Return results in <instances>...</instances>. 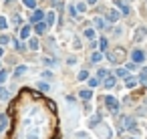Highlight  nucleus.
Segmentation results:
<instances>
[{"instance_id":"12","label":"nucleus","mask_w":147,"mask_h":139,"mask_svg":"<svg viewBox=\"0 0 147 139\" xmlns=\"http://www.w3.org/2000/svg\"><path fill=\"white\" fill-rule=\"evenodd\" d=\"M24 6H28V8H36V0H24Z\"/></svg>"},{"instance_id":"11","label":"nucleus","mask_w":147,"mask_h":139,"mask_svg":"<svg viewBox=\"0 0 147 139\" xmlns=\"http://www.w3.org/2000/svg\"><path fill=\"white\" fill-rule=\"evenodd\" d=\"M52 22H54V12H49L47 14V26H51Z\"/></svg>"},{"instance_id":"4","label":"nucleus","mask_w":147,"mask_h":139,"mask_svg":"<svg viewBox=\"0 0 147 139\" xmlns=\"http://www.w3.org/2000/svg\"><path fill=\"white\" fill-rule=\"evenodd\" d=\"M34 30H36L38 34H43V32L47 30V22H38V24H34Z\"/></svg>"},{"instance_id":"23","label":"nucleus","mask_w":147,"mask_h":139,"mask_svg":"<svg viewBox=\"0 0 147 139\" xmlns=\"http://www.w3.org/2000/svg\"><path fill=\"white\" fill-rule=\"evenodd\" d=\"M101 59H103V53H95V55H93V61H95V63L101 61Z\"/></svg>"},{"instance_id":"29","label":"nucleus","mask_w":147,"mask_h":139,"mask_svg":"<svg viewBox=\"0 0 147 139\" xmlns=\"http://www.w3.org/2000/svg\"><path fill=\"white\" fill-rule=\"evenodd\" d=\"M2 53H4V51H2V49H0V57H2Z\"/></svg>"},{"instance_id":"19","label":"nucleus","mask_w":147,"mask_h":139,"mask_svg":"<svg viewBox=\"0 0 147 139\" xmlns=\"http://www.w3.org/2000/svg\"><path fill=\"white\" fill-rule=\"evenodd\" d=\"M4 28H6V18L0 16V30H4Z\"/></svg>"},{"instance_id":"16","label":"nucleus","mask_w":147,"mask_h":139,"mask_svg":"<svg viewBox=\"0 0 147 139\" xmlns=\"http://www.w3.org/2000/svg\"><path fill=\"white\" fill-rule=\"evenodd\" d=\"M6 77H8V73H6V71H0V85L6 81Z\"/></svg>"},{"instance_id":"2","label":"nucleus","mask_w":147,"mask_h":139,"mask_svg":"<svg viewBox=\"0 0 147 139\" xmlns=\"http://www.w3.org/2000/svg\"><path fill=\"white\" fill-rule=\"evenodd\" d=\"M131 59H133V63H143L145 53H143V51H139V49H135V51L131 53Z\"/></svg>"},{"instance_id":"9","label":"nucleus","mask_w":147,"mask_h":139,"mask_svg":"<svg viewBox=\"0 0 147 139\" xmlns=\"http://www.w3.org/2000/svg\"><path fill=\"white\" fill-rule=\"evenodd\" d=\"M115 85V77H107V79H105V87H107V89H111Z\"/></svg>"},{"instance_id":"20","label":"nucleus","mask_w":147,"mask_h":139,"mask_svg":"<svg viewBox=\"0 0 147 139\" xmlns=\"http://www.w3.org/2000/svg\"><path fill=\"white\" fill-rule=\"evenodd\" d=\"M0 99H8V91L6 89H0Z\"/></svg>"},{"instance_id":"18","label":"nucleus","mask_w":147,"mask_h":139,"mask_svg":"<svg viewBox=\"0 0 147 139\" xmlns=\"http://www.w3.org/2000/svg\"><path fill=\"white\" fill-rule=\"evenodd\" d=\"M87 77H89V73H87V71H81V73H79V81H85Z\"/></svg>"},{"instance_id":"17","label":"nucleus","mask_w":147,"mask_h":139,"mask_svg":"<svg viewBox=\"0 0 147 139\" xmlns=\"http://www.w3.org/2000/svg\"><path fill=\"white\" fill-rule=\"evenodd\" d=\"M107 77H109V73L105 71V69H101V71H99V79H107Z\"/></svg>"},{"instance_id":"28","label":"nucleus","mask_w":147,"mask_h":139,"mask_svg":"<svg viewBox=\"0 0 147 139\" xmlns=\"http://www.w3.org/2000/svg\"><path fill=\"white\" fill-rule=\"evenodd\" d=\"M87 2H89V4H95V2H97V0H87Z\"/></svg>"},{"instance_id":"14","label":"nucleus","mask_w":147,"mask_h":139,"mask_svg":"<svg viewBox=\"0 0 147 139\" xmlns=\"http://www.w3.org/2000/svg\"><path fill=\"white\" fill-rule=\"evenodd\" d=\"M115 75H117V77H125V75H127V69H117Z\"/></svg>"},{"instance_id":"10","label":"nucleus","mask_w":147,"mask_h":139,"mask_svg":"<svg viewBox=\"0 0 147 139\" xmlns=\"http://www.w3.org/2000/svg\"><path fill=\"white\" fill-rule=\"evenodd\" d=\"M28 49H32V51H36V49H38V40H36V38H30V42H28Z\"/></svg>"},{"instance_id":"5","label":"nucleus","mask_w":147,"mask_h":139,"mask_svg":"<svg viewBox=\"0 0 147 139\" xmlns=\"http://www.w3.org/2000/svg\"><path fill=\"white\" fill-rule=\"evenodd\" d=\"M79 95H81V99H85V101H89V99L93 97V93H91L89 89H85V91H81V93H79Z\"/></svg>"},{"instance_id":"8","label":"nucleus","mask_w":147,"mask_h":139,"mask_svg":"<svg viewBox=\"0 0 147 139\" xmlns=\"http://www.w3.org/2000/svg\"><path fill=\"white\" fill-rule=\"evenodd\" d=\"M117 18H119V14H117V12H115V10H111V12H109V14H107V20H109V22H115V20H117Z\"/></svg>"},{"instance_id":"6","label":"nucleus","mask_w":147,"mask_h":139,"mask_svg":"<svg viewBox=\"0 0 147 139\" xmlns=\"http://www.w3.org/2000/svg\"><path fill=\"white\" fill-rule=\"evenodd\" d=\"M145 32H147V28H145V26H141V28L137 30V34H135V40H141V38L145 36Z\"/></svg>"},{"instance_id":"1","label":"nucleus","mask_w":147,"mask_h":139,"mask_svg":"<svg viewBox=\"0 0 147 139\" xmlns=\"http://www.w3.org/2000/svg\"><path fill=\"white\" fill-rule=\"evenodd\" d=\"M43 18H45V12L43 10H34L32 16H30V22H32V24H38V22H43Z\"/></svg>"},{"instance_id":"26","label":"nucleus","mask_w":147,"mask_h":139,"mask_svg":"<svg viewBox=\"0 0 147 139\" xmlns=\"http://www.w3.org/2000/svg\"><path fill=\"white\" fill-rule=\"evenodd\" d=\"M97 85H99V79H91L89 81V87H97Z\"/></svg>"},{"instance_id":"24","label":"nucleus","mask_w":147,"mask_h":139,"mask_svg":"<svg viewBox=\"0 0 147 139\" xmlns=\"http://www.w3.org/2000/svg\"><path fill=\"white\" fill-rule=\"evenodd\" d=\"M8 40H10V38H8V36H6V34H2V36H0V44H6V42H8Z\"/></svg>"},{"instance_id":"21","label":"nucleus","mask_w":147,"mask_h":139,"mask_svg":"<svg viewBox=\"0 0 147 139\" xmlns=\"http://www.w3.org/2000/svg\"><path fill=\"white\" fill-rule=\"evenodd\" d=\"M95 24H97L99 28H103V26H105V20H103V18H97V20H95Z\"/></svg>"},{"instance_id":"15","label":"nucleus","mask_w":147,"mask_h":139,"mask_svg":"<svg viewBox=\"0 0 147 139\" xmlns=\"http://www.w3.org/2000/svg\"><path fill=\"white\" fill-rule=\"evenodd\" d=\"M85 36H87V38H93V36H95V30H93V28H87V30H85Z\"/></svg>"},{"instance_id":"7","label":"nucleus","mask_w":147,"mask_h":139,"mask_svg":"<svg viewBox=\"0 0 147 139\" xmlns=\"http://www.w3.org/2000/svg\"><path fill=\"white\" fill-rule=\"evenodd\" d=\"M20 36H22V38H28V36H30V26H22V30H20Z\"/></svg>"},{"instance_id":"3","label":"nucleus","mask_w":147,"mask_h":139,"mask_svg":"<svg viewBox=\"0 0 147 139\" xmlns=\"http://www.w3.org/2000/svg\"><path fill=\"white\" fill-rule=\"evenodd\" d=\"M105 103H107V107H109L111 111H117V107H119V103H117L115 97H105Z\"/></svg>"},{"instance_id":"27","label":"nucleus","mask_w":147,"mask_h":139,"mask_svg":"<svg viewBox=\"0 0 147 139\" xmlns=\"http://www.w3.org/2000/svg\"><path fill=\"white\" fill-rule=\"evenodd\" d=\"M135 85V79H127V87H133Z\"/></svg>"},{"instance_id":"22","label":"nucleus","mask_w":147,"mask_h":139,"mask_svg":"<svg viewBox=\"0 0 147 139\" xmlns=\"http://www.w3.org/2000/svg\"><path fill=\"white\" fill-rule=\"evenodd\" d=\"M24 71H26V67H18V69H16V71H14V75H22Z\"/></svg>"},{"instance_id":"25","label":"nucleus","mask_w":147,"mask_h":139,"mask_svg":"<svg viewBox=\"0 0 147 139\" xmlns=\"http://www.w3.org/2000/svg\"><path fill=\"white\" fill-rule=\"evenodd\" d=\"M69 14H71V16H77V8H75V6H69Z\"/></svg>"},{"instance_id":"13","label":"nucleus","mask_w":147,"mask_h":139,"mask_svg":"<svg viewBox=\"0 0 147 139\" xmlns=\"http://www.w3.org/2000/svg\"><path fill=\"white\" fill-rule=\"evenodd\" d=\"M99 46H101V51L107 49V38H101V40H99Z\"/></svg>"}]
</instances>
